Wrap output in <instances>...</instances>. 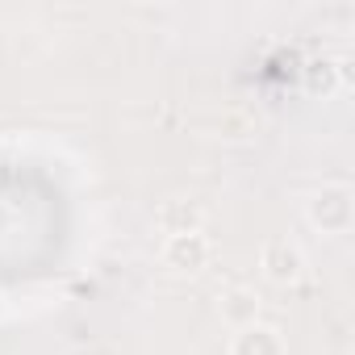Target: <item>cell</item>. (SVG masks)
<instances>
[{
	"instance_id": "cell-1",
	"label": "cell",
	"mask_w": 355,
	"mask_h": 355,
	"mask_svg": "<svg viewBox=\"0 0 355 355\" xmlns=\"http://www.w3.org/2000/svg\"><path fill=\"white\" fill-rule=\"evenodd\" d=\"M209 239L201 234V230H175V234H167V243H163V263L171 268V272H201L205 263H209Z\"/></svg>"
},
{
	"instance_id": "cell-2",
	"label": "cell",
	"mask_w": 355,
	"mask_h": 355,
	"mask_svg": "<svg viewBox=\"0 0 355 355\" xmlns=\"http://www.w3.org/2000/svg\"><path fill=\"white\" fill-rule=\"evenodd\" d=\"M309 222L322 226L326 234H343L351 226V189L347 184H330L309 201Z\"/></svg>"
},
{
	"instance_id": "cell-3",
	"label": "cell",
	"mask_w": 355,
	"mask_h": 355,
	"mask_svg": "<svg viewBox=\"0 0 355 355\" xmlns=\"http://www.w3.org/2000/svg\"><path fill=\"white\" fill-rule=\"evenodd\" d=\"M259 263H263L268 280L288 284V280H297V276H301L305 255H301V247H297V243H288V239H272V243L259 251Z\"/></svg>"
},
{
	"instance_id": "cell-6",
	"label": "cell",
	"mask_w": 355,
	"mask_h": 355,
	"mask_svg": "<svg viewBox=\"0 0 355 355\" xmlns=\"http://www.w3.org/2000/svg\"><path fill=\"white\" fill-rule=\"evenodd\" d=\"M5 313H9V309H5V301H0V322H5Z\"/></svg>"
},
{
	"instance_id": "cell-4",
	"label": "cell",
	"mask_w": 355,
	"mask_h": 355,
	"mask_svg": "<svg viewBox=\"0 0 355 355\" xmlns=\"http://www.w3.org/2000/svg\"><path fill=\"white\" fill-rule=\"evenodd\" d=\"M230 355H284V334L276 326H263V322H251L243 330H234V343H230Z\"/></svg>"
},
{
	"instance_id": "cell-5",
	"label": "cell",
	"mask_w": 355,
	"mask_h": 355,
	"mask_svg": "<svg viewBox=\"0 0 355 355\" xmlns=\"http://www.w3.org/2000/svg\"><path fill=\"white\" fill-rule=\"evenodd\" d=\"M222 318H226L234 330L259 322V293H255V288H230V293L222 297Z\"/></svg>"
}]
</instances>
